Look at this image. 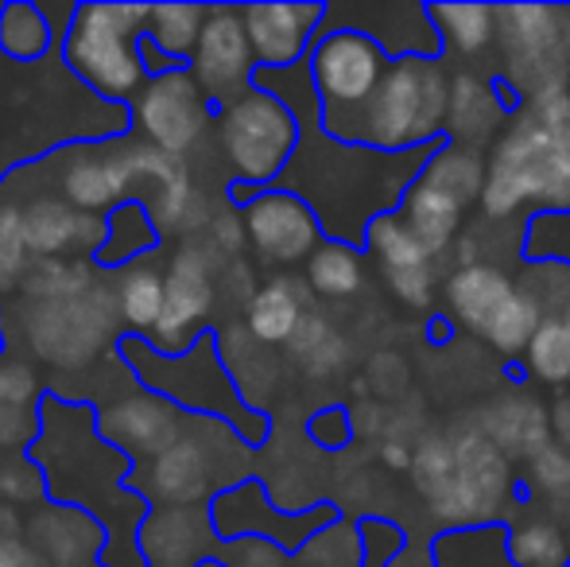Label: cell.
I'll list each match as a JSON object with an SVG mask.
<instances>
[{"label": "cell", "mask_w": 570, "mask_h": 567, "mask_svg": "<svg viewBox=\"0 0 570 567\" xmlns=\"http://www.w3.org/2000/svg\"><path fill=\"white\" fill-rule=\"evenodd\" d=\"M28 459L43 470L47 501L82 509L106 529L101 567H148L140 529L151 506L128 486L136 462L101 436L90 401H70L47 389L39 401V439L28 447Z\"/></svg>", "instance_id": "obj_1"}, {"label": "cell", "mask_w": 570, "mask_h": 567, "mask_svg": "<svg viewBox=\"0 0 570 567\" xmlns=\"http://www.w3.org/2000/svg\"><path fill=\"white\" fill-rule=\"evenodd\" d=\"M117 354L125 358L132 378L140 381L148 393L179 404L187 417L222 420L226 428L237 431V439L245 447L268 443V436H272L268 412L248 404L245 389L237 385L226 358H222V342L214 326L198 334L195 346L179 358L159 354L144 334H125V339L117 342Z\"/></svg>", "instance_id": "obj_2"}, {"label": "cell", "mask_w": 570, "mask_h": 567, "mask_svg": "<svg viewBox=\"0 0 570 567\" xmlns=\"http://www.w3.org/2000/svg\"><path fill=\"white\" fill-rule=\"evenodd\" d=\"M446 117H451V82L439 59L404 55V59H392L373 98L326 137L353 144V148L404 156V151L443 144Z\"/></svg>", "instance_id": "obj_3"}, {"label": "cell", "mask_w": 570, "mask_h": 567, "mask_svg": "<svg viewBox=\"0 0 570 567\" xmlns=\"http://www.w3.org/2000/svg\"><path fill=\"white\" fill-rule=\"evenodd\" d=\"M151 4H109L86 0L75 8L67 36H62V62L82 86L114 106H132L148 86L140 62V39L148 31Z\"/></svg>", "instance_id": "obj_4"}, {"label": "cell", "mask_w": 570, "mask_h": 567, "mask_svg": "<svg viewBox=\"0 0 570 567\" xmlns=\"http://www.w3.org/2000/svg\"><path fill=\"white\" fill-rule=\"evenodd\" d=\"M481 206L489 218H512L520 206L570 214V137L543 129L528 109H520L493 144Z\"/></svg>", "instance_id": "obj_5"}, {"label": "cell", "mask_w": 570, "mask_h": 567, "mask_svg": "<svg viewBox=\"0 0 570 567\" xmlns=\"http://www.w3.org/2000/svg\"><path fill=\"white\" fill-rule=\"evenodd\" d=\"M218 140L233 167L229 203L245 206L253 195L284 179L295 151H299L303 125L284 98L261 90V86H248L240 98L222 106Z\"/></svg>", "instance_id": "obj_6"}, {"label": "cell", "mask_w": 570, "mask_h": 567, "mask_svg": "<svg viewBox=\"0 0 570 567\" xmlns=\"http://www.w3.org/2000/svg\"><path fill=\"white\" fill-rule=\"evenodd\" d=\"M567 8L551 4H497V39L509 59V82L524 94V106L570 90V59L563 47Z\"/></svg>", "instance_id": "obj_7"}, {"label": "cell", "mask_w": 570, "mask_h": 567, "mask_svg": "<svg viewBox=\"0 0 570 567\" xmlns=\"http://www.w3.org/2000/svg\"><path fill=\"white\" fill-rule=\"evenodd\" d=\"M392 67V55L361 28H331L315 39L307 55V70L315 94L323 101V129H338L345 117H353L381 86L384 70Z\"/></svg>", "instance_id": "obj_8"}, {"label": "cell", "mask_w": 570, "mask_h": 567, "mask_svg": "<svg viewBox=\"0 0 570 567\" xmlns=\"http://www.w3.org/2000/svg\"><path fill=\"white\" fill-rule=\"evenodd\" d=\"M31 315L23 319L28 342L43 362L59 365V370H75L86 365L98 350H114L125 331L117 326L120 307H117V287H94V292L78 295L67 303H31Z\"/></svg>", "instance_id": "obj_9"}, {"label": "cell", "mask_w": 570, "mask_h": 567, "mask_svg": "<svg viewBox=\"0 0 570 567\" xmlns=\"http://www.w3.org/2000/svg\"><path fill=\"white\" fill-rule=\"evenodd\" d=\"M458 475L443 493L428 498V509L439 525L458 529H485L497 525L504 501L512 493V462L497 451L485 431H462L454 436Z\"/></svg>", "instance_id": "obj_10"}, {"label": "cell", "mask_w": 570, "mask_h": 567, "mask_svg": "<svg viewBox=\"0 0 570 567\" xmlns=\"http://www.w3.org/2000/svg\"><path fill=\"white\" fill-rule=\"evenodd\" d=\"M132 137L140 144L164 151L171 159H183L198 148V140L206 137L210 125H218L222 109L198 90V82L190 78V70L167 78H151L140 90V98L132 101Z\"/></svg>", "instance_id": "obj_11"}, {"label": "cell", "mask_w": 570, "mask_h": 567, "mask_svg": "<svg viewBox=\"0 0 570 567\" xmlns=\"http://www.w3.org/2000/svg\"><path fill=\"white\" fill-rule=\"evenodd\" d=\"M125 370L128 365H125V358H120L117 397L98 409V428H101V436H106L117 451H125L128 459L136 462V470H140L148 459L156 462L159 454L187 431V412H183L179 404L164 401V397L148 393L136 378H132V385H128V393L120 397V373Z\"/></svg>", "instance_id": "obj_12"}, {"label": "cell", "mask_w": 570, "mask_h": 567, "mask_svg": "<svg viewBox=\"0 0 570 567\" xmlns=\"http://www.w3.org/2000/svg\"><path fill=\"white\" fill-rule=\"evenodd\" d=\"M240 222H245L248 245L272 265L311 261L318 253V245L326 242V229L318 222L315 206L284 187H268L248 198L240 206Z\"/></svg>", "instance_id": "obj_13"}, {"label": "cell", "mask_w": 570, "mask_h": 567, "mask_svg": "<svg viewBox=\"0 0 570 567\" xmlns=\"http://www.w3.org/2000/svg\"><path fill=\"white\" fill-rule=\"evenodd\" d=\"M253 75H256V55L253 43H248L240 8L210 4V20H206L198 51L190 59V78L222 109L253 86Z\"/></svg>", "instance_id": "obj_14"}, {"label": "cell", "mask_w": 570, "mask_h": 567, "mask_svg": "<svg viewBox=\"0 0 570 567\" xmlns=\"http://www.w3.org/2000/svg\"><path fill=\"white\" fill-rule=\"evenodd\" d=\"M164 315H159L156 331L148 334V342L167 358L187 354L198 342V334L210 331L206 315H210L214 303V281H210V261L198 245H187L171 257L164 273Z\"/></svg>", "instance_id": "obj_15"}, {"label": "cell", "mask_w": 570, "mask_h": 567, "mask_svg": "<svg viewBox=\"0 0 570 567\" xmlns=\"http://www.w3.org/2000/svg\"><path fill=\"white\" fill-rule=\"evenodd\" d=\"M326 16V4H240L256 70H292L307 62Z\"/></svg>", "instance_id": "obj_16"}, {"label": "cell", "mask_w": 570, "mask_h": 567, "mask_svg": "<svg viewBox=\"0 0 570 567\" xmlns=\"http://www.w3.org/2000/svg\"><path fill=\"white\" fill-rule=\"evenodd\" d=\"M23 218V242L36 261H59L67 253H86L98 257L101 242H106V218L98 214H82L70 206L62 195H39L20 211Z\"/></svg>", "instance_id": "obj_17"}, {"label": "cell", "mask_w": 570, "mask_h": 567, "mask_svg": "<svg viewBox=\"0 0 570 567\" xmlns=\"http://www.w3.org/2000/svg\"><path fill=\"white\" fill-rule=\"evenodd\" d=\"M218 537L210 501L206 506H151L140 529V553L148 567H198L210 560L206 540Z\"/></svg>", "instance_id": "obj_18"}, {"label": "cell", "mask_w": 570, "mask_h": 567, "mask_svg": "<svg viewBox=\"0 0 570 567\" xmlns=\"http://www.w3.org/2000/svg\"><path fill=\"white\" fill-rule=\"evenodd\" d=\"M28 545L47 567H101L106 529L90 514L47 501L36 517H28Z\"/></svg>", "instance_id": "obj_19"}, {"label": "cell", "mask_w": 570, "mask_h": 567, "mask_svg": "<svg viewBox=\"0 0 570 567\" xmlns=\"http://www.w3.org/2000/svg\"><path fill=\"white\" fill-rule=\"evenodd\" d=\"M481 431L497 443V451L504 459H524L532 462L540 451H548L556 431H551V412H543L540 401L517 393V397H501L485 409Z\"/></svg>", "instance_id": "obj_20"}, {"label": "cell", "mask_w": 570, "mask_h": 567, "mask_svg": "<svg viewBox=\"0 0 570 567\" xmlns=\"http://www.w3.org/2000/svg\"><path fill=\"white\" fill-rule=\"evenodd\" d=\"M517 295L512 276H504L493 265H473V268H454V276L446 281V303L451 315L465 326L470 334H485L489 323L501 315L504 303Z\"/></svg>", "instance_id": "obj_21"}, {"label": "cell", "mask_w": 570, "mask_h": 567, "mask_svg": "<svg viewBox=\"0 0 570 567\" xmlns=\"http://www.w3.org/2000/svg\"><path fill=\"white\" fill-rule=\"evenodd\" d=\"M164 234H159L156 218L144 203H120L117 211L106 214V242H101L94 265L101 273H125V268L140 265L144 257L159 250Z\"/></svg>", "instance_id": "obj_22"}, {"label": "cell", "mask_w": 570, "mask_h": 567, "mask_svg": "<svg viewBox=\"0 0 570 567\" xmlns=\"http://www.w3.org/2000/svg\"><path fill=\"white\" fill-rule=\"evenodd\" d=\"M67 28H55L51 12L36 0H4L0 4V55H8L12 62H39L55 51Z\"/></svg>", "instance_id": "obj_23"}, {"label": "cell", "mask_w": 570, "mask_h": 567, "mask_svg": "<svg viewBox=\"0 0 570 567\" xmlns=\"http://www.w3.org/2000/svg\"><path fill=\"white\" fill-rule=\"evenodd\" d=\"M504 109L497 106L493 82L478 75H458L451 82V117H446V137L454 144L478 151V140L493 137L504 121Z\"/></svg>", "instance_id": "obj_24"}, {"label": "cell", "mask_w": 570, "mask_h": 567, "mask_svg": "<svg viewBox=\"0 0 570 567\" xmlns=\"http://www.w3.org/2000/svg\"><path fill=\"white\" fill-rule=\"evenodd\" d=\"M462 211L465 206L454 195H446L443 187H431L423 179H415L412 190L404 195V203H400V214H404V222L412 226V234L420 237L431 257L451 250L458 226H462Z\"/></svg>", "instance_id": "obj_25"}, {"label": "cell", "mask_w": 570, "mask_h": 567, "mask_svg": "<svg viewBox=\"0 0 570 567\" xmlns=\"http://www.w3.org/2000/svg\"><path fill=\"white\" fill-rule=\"evenodd\" d=\"M307 315L311 311L299 287L292 281H272L253 292V300L245 307V326L256 342L276 346V342H292Z\"/></svg>", "instance_id": "obj_26"}, {"label": "cell", "mask_w": 570, "mask_h": 567, "mask_svg": "<svg viewBox=\"0 0 570 567\" xmlns=\"http://www.w3.org/2000/svg\"><path fill=\"white\" fill-rule=\"evenodd\" d=\"M485 175H489V167H481L478 151L465 148V144L443 140V144H435V151L428 156L420 179L431 183V187H443L446 195H454L462 206H470L473 198H481V190H485Z\"/></svg>", "instance_id": "obj_27"}, {"label": "cell", "mask_w": 570, "mask_h": 567, "mask_svg": "<svg viewBox=\"0 0 570 567\" xmlns=\"http://www.w3.org/2000/svg\"><path fill=\"white\" fill-rule=\"evenodd\" d=\"M439 39L458 55H481L497 39V8L493 4H428Z\"/></svg>", "instance_id": "obj_28"}, {"label": "cell", "mask_w": 570, "mask_h": 567, "mask_svg": "<svg viewBox=\"0 0 570 567\" xmlns=\"http://www.w3.org/2000/svg\"><path fill=\"white\" fill-rule=\"evenodd\" d=\"M164 273L151 265H132L125 268V276L117 281V307L125 319V334H144L148 339L156 331L159 315H164Z\"/></svg>", "instance_id": "obj_29"}, {"label": "cell", "mask_w": 570, "mask_h": 567, "mask_svg": "<svg viewBox=\"0 0 570 567\" xmlns=\"http://www.w3.org/2000/svg\"><path fill=\"white\" fill-rule=\"evenodd\" d=\"M512 567H570V540L556 517H524L509 529Z\"/></svg>", "instance_id": "obj_30"}, {"label": "cell", "mask_w": 570, "mask_h": 567, "mask_svg": "<svg viewBox=\"0 0 570 567\" xmlns=\"http://www.w3.org/2000/svg\"><path fill=\"white\" fill-rule=\"evenodd\" d=\"M365 245L381 257L384 273H407V268H428L431 253L423 250V242L412 234V226L404 222V214L400 211H389L381 214V218L368 222L365 229Z\"/></svg>", "instance_id": "obj_31"}, {"label": "cell", "mask_w": 570, "mask_h": 567, "mask_svg": "<svg viewBox=\"0 0 570 567\" xmlns=\"http://www.w3.org/2000/svg\"><path fill=\"white\" fill-rule=\"evenodd\" d=\"M206 20H210V4H151L148 36L156 39L171 59L190 62L198 51Z\"/></svg>", "instance_id": "obj_32"}, {"label": "cell", "mask_w": 570, "mask_h": 567, "mask_svg": "<svg viewBox=\"0 0 570 567\" xmlns=\"http://www.w3.org/2000/svg\"><path fill=\"white\" fill-rule=\"evenodd\" d=\"M365 281V268H361V253L345 242H331L326 237L318 245V253L307 261V284L311 292L326 295V300H345L353 295Z\"/></svg>", "instance_id": "obj_33"}, {"label": "cell", "mask_w": 570, "mask_h": 567, "mask_svg": "<svg viewBox=\"0 0 570 567\" xmlns=\"http://www.w3.org/2000/svg\"><path fill=\"white\" fill-rule=\"evenodd\" d=\"M543 319H548V315H543L540 303L517 287V295L504 303L501 315L489 323L485 339H489V346H493L497 354H504V358L528 354V346H532V339H535V331L543 326Z\"/></svg>", "instance_id": "obj_34"}, {"label": "cell", "mask_w": 570, "mask_h": 567, "mask_svg": "<svg viewBox=\"0 0 570 567\" xmlns=\"http://www.w3.org/2000/svg\"><path fill=\"white\" fill-rule=\"evenodd\" d=\"M94 292V276L86 265L78 261H36L23 276V295L31 303H67V300H78V295Z\"/></svg>", "instance_id": "obj_35"}, {"label": "cell", "mask_w": 570, "mask_h": 567, "mask_svg": "<svg viewBox=\"0 0 570 567\" xmlns=\"http://www.w3.org/2000/svg\"><path fill=\"white\" fill-rule=\"evenodd\" d=\"M524 365L543 385H570V323L563 315L543 319L524 354Z\"/></svg>", "instance_id": "obj_36"}, {"label": "cell", "mask_w": 570, "mask_h": 567, "mask_svg": "<svg viewBox=\"0 0 570 567\" xmlns=\"http://www.w3.org/2000/svg\"><path fill=\"white\" fill-rule=\"evenodd\" d=\"M287 346H292L295 362L307 365L311 378H331L345 362V339L331 326V319H323V315L303 319V326L295 331V339L287 342Z\"/></svg>", "instance_id": "obj_37"}, {"label": "cell", "mask_w": 570, "mask_h": 567, "mask_svg": "<svg viewBox=\"0 0 570 567\" xmlns=\"http://www.w3.org/2000/svg\"><path fill=\"white\" fill-rule=\"evenodd\" d=\"M299 567H361V532L353 525L334 521L331 529H323L318 537H311L307 545L295 553Z\"/></svg>", "instance_id": "obj_38"}, {"label": "cell", "mask_w": 570, "mask_h": 567, "mask_svg": "<svg viewBox=\"0 0 570 567\" xmlns=\"http://www.w3.org/2000/svg\"><path fill=\"white\" fill-rule=\"evenodd\" d=\"M458 475V454H454V439L446 436H431L415 447V459H412V482L423 498H435L443 493L446 486L454 482Z\"/></svg>", "instance_id": "obj_39"}, {"label": "cell", "mask_w": 570, "mask_h": 567, "mask_svg": "<svg viewBox=\"0 0 570 567\" xmlns=\"http://www.w3.org/2000/svg\"><path fill=\"white\" fill-rule=\"evenodd\" d=\"M28 242H23V218L16 206H0V295L12 292L28 276Z\"/></svg>", "instance_id": "obj_40"}, {"label": "cell", "mask_w": 570, "mask_h": 567, "mask_svg": "<svg viewBox=\"0 0 570 567\" xmlns=\"http://www.w3.org/2000/svg\"><path fill=\"white\" fill-rule=\"evenodd\" d=\"M43 389H39V378L23 358H16V350L8 346L0 354V404L4 409H23V412H39V401H43Z\"/></svg>", "instance_id": "obj_41"}, {"label": "cell", "mask_w": 570, "mask_h": 567, "mask_svg": "<svg viewBox=\"0 0 570 567\" xmlns=\"http://www.w3.org/2000/svg\"><path fill=\"white\" fill-rule=\"evenodd\" d=\"M357 532H361V567H392L407 548V537L400 532V525L384 521V517H365L357 525Z\"/></svg>", "instance_id": "obj_42"}, {"label": "cell", "mask_w": 570, "mask_h": 567, "mask_svg": "<svg viewBox=\"0 0 570 567\" xmlns=\"http://www.w3.org/2000/svg\"><path fill=\"white\" fill-rule=\"evenodd\" d=\"M528 482L540 493H548L551 501L570 493V451L559 443H551L548 451H540L528 462Z\"/></svg>", "instance_id": "obj_43"}, {"label": "cell", "mask_w": 570, "mask_h": 567, "mask_svg": "<svg viewBox=\"0 0 570 567\" xmlns=\"http://www.w3.org/2000/svg\"><path fill=\"white\" fill-rule=\"evenodd\" d=\"M307 439L323 451H342L353 439V417L345 404H331V409H318L307 420Z\"/></svg>", "instance_id": "obj_44"}, {"label": "cell", "mask_w": 570, "mask_h": 567, "mask_svg": "<svg viewBox=\"0 0 570 567\" xmlns=\"http://www.w3.org/2000/svg\"><path fill=\"white\" fill-rule=\"evenodd\" d=\"M389 287L396 292L400 303L423 311L435 300V268H407V273H389Z\"/></svg>", "instance_id": "obj_45"}, {"label": "cell", "mask_w": 570, "mask_h": 567, "mask_svg": "<svg viewBox=\"0 0 570 567\" xmlns=\"http://www.w3.org/2000/svg\"><path fill=\"white\" fill-rule=\"evenodd\" d=\"M140 62H144V75H148V82H151V78H167V75H183V70H190V62L171 59V55H167L164 47L148 36V31H144V39H140Z\"/></svg>", "instance_id": "obj_46"}, {"label": "cell", "mask_w": 570, "mask_h": 567, "mask_svg": "<svg viewBox=\"0 0 570 567\" xmlns=\"http://www.w3.org/2000/svg\"><path fill=\"white\" fill-rule=\"evenodd\" d=\"M0 567H47L28 540H0Z\"/></svg>", "instance_id": "obj_47"}, {"label": "cell", "mask_w": 570, "mask_h": 567, "mask_svg": "<svg viewBox=\"0 0 570 567\" xmlns=\"http://www.w3.org/2000/svg\"><path fill=\"white\" fill-rule=\"evenodd\" d=\"M23 532H28V517L16 501L0 498V540H23Z\"/></svg>", "instance_id": "obj_48"}, {"label": "cell", "mask_w": 570, "mask_h": 567, "mask_svg": "<svg viewBox=\"0 0 570 567\" xmlns=\"http://www.w3.org/2000/svg\"><path fill=\"white\" fill-rule=\"evenodd\" d=\"M412 459L415 451L407 443H400V439H384L381 443V462L389 470H412Z\"/></svg>", "instance_id": "obj_49"}, {"label": "cell", "mask_w": 570, "mask_h": 567, "mask_svg": "<svg viewBox=\"0 0 570 567\" xmlns=\"http://www.w3.org/2000/svg\"><path fill=\"white\" fill-rule=\"evenodd\" d=\"M551 431H556L559 447H567L570 451V397L556 401V409H551Z\"/></svg>", "instance_id": "obj_50"}, {"label": "cell", "mask_w": 570, "mask_h": 567, "mask_svg": "<svg viewBox=\"0 0 570 567\" xmlns=\"http://www.w3.org/2000/svg\"><path fill=\"white\" fill-rule=\"evenodd\" d=\"M8 350V326H4V307H0V354Z\"/></svg>", "instance_id": "obj_51"}, {"label": "cell", "mask_w": 570, "mask_h": 567, "mask_svg": "<svg viewBox=\"0 0 570 567\" xmlns=\"http://www.w3.org/2000/svg\"><path fill=\"white\" fill-rule=\"evenodd\" d=\"M563 47H567V59H570V8H567V23H563Z\"/></svg>", "instance_id": "obj_52"}, {"label": "cell", "mask_w": 570, "mask_h": 567, "mask_svg": "<svg viewBox=\"0 0 570 567\" xmlns=\"http://www.w3.org/2000/svg\"><path fill=\"white\" fill-rule=\"evenodd\" d=\"M198 567H229V564H226V560H218V556H210V560H203Z\"/></svg>", "instance_id": "obj_53"}, {"label": "cell", "mask_w": 570, "mask_h": 567, "mask_svg": "<svg viewBox=\"0 0 570 567\" xmlns=\"http://www.w3.org/2000/svg\"><path fill=\"white\" fill-rule=\"evenodd\" d=\"M563 319H567V323H570V303H567V307H563Z\"/></svg>", "instance_id": "obj_54"}]
</instances>
